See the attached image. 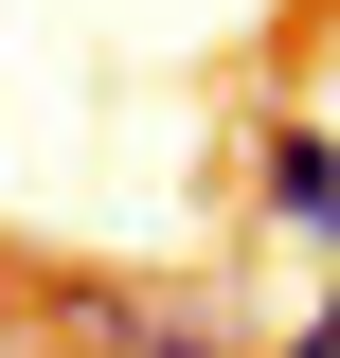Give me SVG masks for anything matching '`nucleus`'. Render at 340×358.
Instances as JSON below:
<instances>
[{"label":"nucleus","mask_w":340,"mask_h":358,"mask_svg":"<svg viewBox=\"0 0 340 358\" xmlns=\"http://www.w3.org/2000/svg\"><path fill=\"white\" fill-rule=\"evenodd\" d=\"M251 197H269L287 251H340V108H323V126H269V179H251Z\"/></svg>","instance_id":"f257e3e1"},{"label":"nucleus","mask_w":340,"mask_h":358,"mask_svg":"<svg viewBox=\"0 0 340 358\" xmlns=\"http://www.w3.org/2000/svg\"><path fill=\"white\" fill-rule=\"evenodd\" d=\"M269 358H340V287H323V305H304V322H287Z\"/></svg>","instance_id":"f03ea898"},{"label":"nucleus","mask_w":340,"mask_h":358,"mask_svg":"<svg viewBox=\"0 0 340 358\" xmlns=\"http://www.w3.org/2000/svg\"><path fill=\"white\" fill-rule=\"evenodd\" d=\"M0 358H36V341H0Z\"/></svg>","instance_id":"7ed1b4c3"}]
</instances>
